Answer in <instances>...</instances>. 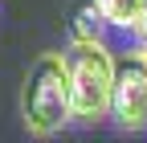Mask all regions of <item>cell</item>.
<instances>
[{
    "label": "cell",
    "instance_id": "cell-4",
    "mask_svg": "<svg viewBox=\"0 0 147 143\" xmlns=\"http://www.w3.org/2000/svg\"><path fill=\"white\" fill-rule=\"evenodd\" d=\"M106 12L98 0H78L74 4V41H102Z\"/></svg>",
    "mask_w": 147,
    "mask_h": 143
},
{
    "label": "cell",
    "instance_id": "cell-3",
    "mask_svg": "<svg viewBox=\"0 0 147 143\" xmlns=\"http://www.w3.org/2000/svg\"><path fill=\"white\" fill-rule=\"evenodd\" d=\"M110 119L123 131H143L147 127V49H135V53L115 61Z\"/></svg>",
    "mask_w": 147,
    "mask_h": 143
},
{
    "label": "cell",
    "instance_id": "cell-1",
    "mask_svg": "<svg viewBox=\"0 0 147 143\" xmlns=\"http://www.w3.org/2000/svg\"><path fill=\"white\" fill-rule=\"evenodd\" d=\"M21 119L33 139L57 135L74 119V94H69V69L65 53H37L25 86H21Z\"/></svg>",
    "mask_w": 147,
    "mask_h": 143
},
{
    "label": "cell",
    "instance_id": "cell-7",
    "mask_svg": "<svg viewBox=\"0 0 147 143\" xmlns=\"http://www.w3.org/2000/svg\"><path fill=\"white\" fill-rule=\"evenodd\" d=\"M143 49H147V45H143Z\"/></svg>",
    "mask_w": 147,
    "mask_h": 143
},
{
    "label": "cell",
    "instance_id": "cell-6",
    "mask_svg": "<svg viewBox=\"0 0 147 143\" xmlns=\"http://www.w3.org/2000/svg\"><path fill=\"white\" fill-rule=\"evenodd\" d=\"M135 33L147 41V0H143V8H139V16H135Z\"/></svg>",
    "mask_w": 147,
    "mask_h": 143
},
{
    "label": "cell",
    "instance_id": "cell-5",
    "mask_svg": "<svg viewBox=\"0 0 147 143\" xmlns=\"http://www.w3.org/2000/svg\"><path fill=\"white\" fill-rule=\"evenodd\" d=\"M98 4H102V12H106V25H119V29L131 25V29H135V16H139V8H143V0H98Z\"/></svg>",
    "mask_w": 147,
    "mask_h": 143
},
{
    "label": "cell",
    "instance_id": "cell-2",
    "mask_svg": "<svg viewBox=\"0 0 147 143\" xmlns=\"http://www.w3.org/2000/svg\"><path fill=\"white\" fill-rule=\"evenodd\" d=\"M69 69V94H74V119L98 123L110 115V90H115V57L102 41H74L65 49Z\"/></svg>",
    "mask_w": 147,
    "mask_h": 143
}]
</instances>
